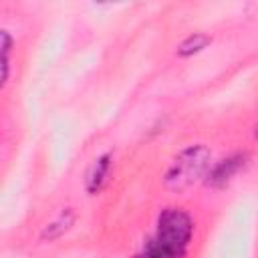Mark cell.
Wrapping results in <instances>:
<instances>
[{"instance_id": "6da1fadb", "label": "cell", "mask_w": 258, "mask_h": 258, "mask_svg": "<svg viewBox=\"0 0 258 258\" xmlns=\"http://www.w3.org/2000/svg\"><path fill=\"white\" fill-rule=\"evenodd\" d=\"M191 230H194V224L185 212L177 208H167L159 214L155 242L171 258H183L191 240Z\"/></svg>"}, {"instance_id": "7a4b0ae2", "label": "cell", "mask_w": 258, "mask_h": 258, "mask_svg": "<svg viewBox=\"0 0 258 258\" xmlns=\"http://www.w3.org/2000/svg\"><path fill=\"white\" fill-rule=\"evenodd\" d=\"M210 149L206 145H189L175 155L165 171V185L169 189H183L200 179L210 167Z\"/></svg>"}, {"instance_id": "3957f363", "label": "cell", "mask_w": 258, "mask_h": 258, "mask_svg": "<svg viewBox=\"0 0 258 258\" xmlns=\"http://www.w3.org/2000/svg\"><path fill=\"white\" fill-rule=\"evenodd\" d=\"M242 165H244V155H232V157L220 161L218 165L212 167V171L208 175V183L210 185H224V183H228Z\"/></svg>"}, {"instance_id": "277c9868", "label": "cell", "mask_w": 258, "mask_h": 258, "mask_svg": "<svg viewBox=\"0 0 258 258\" xmlns=\"http://www.w3.org/2000/svg\"><path fill=\"white\" fill-rule=\"evenodd\" d=\"M109 169H111V155H109V153H107V155H101V157L93 163V167H91V171H89V175H87V189H89L91 194H97V191L103 187V183L107 181Z\"/></svg>"}, {"instance_id": "5b68a950", "label": "cell", "mask_w": 258, "mask_h": 258, "mask_svg": "<svg viewBox=\"0 0 258 258\" xmlns=\"http://www.w3.org/2000/svg\"><path fill=\"white\" fill-rule=\"evenodd\" d=\"M210 36L208 34H202V32H194L191 36H187L181 44H179V48H177V52L181 54V56H189V54H196V52H200L202 48H206L208 44H210Z\"/></svg>"}, {"instance_id": "8992f818", "label": "cell", "mask_w": 258, "mask_h": 258, "mask_svg": "<svg viewBox=\"0 0 258 258\" xmlns=\"http://www.w3.org/2000/svg\"><path fill=\"white\" fill-rule=\"evenodd\" d=\"M143 258H171L155 240H149L147 242V246H145V254H143Z\"/></svg>"}]
</instances>
